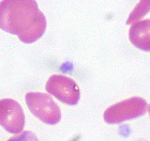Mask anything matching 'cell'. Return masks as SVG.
Instances as JSON below:
<instances>
[{"instance_id": "6da1fadb", "label": "cell", "mask_w": 150, "mask_h": 141, "mask_svg": "<svg viewBox=\"0 0 150 141\" xmlns=\"http://www.w3.org/2000/svg\"><path fill=\"white\" fill-rule=\"evenodd\" d=\"M47 22L34 0L0 2V28L17 35L23 43H33L44 34Z\"/></svg>"}, {"instance_id": "7a4b0ae2", "label": "cell", "mask_w": 150, "mask_h": 141, "mask_svg": "<svg viewBox=\"0 0 150 141\" xmlns=\"http://www.w3.org/2000/svg\"><path fill=\"white\" fill-rule=\"evenodd\" d=\"M25 102L32 114L44 123L54 125L60 121V108L48 94L28 92L25 95Z\"/></svg>"}, {"instance_id": "3957f363", "label": "cell", "mask_w": 150, "mask_h": 141, "mask_svg": "<svg viewBox=\"0 0 150 141\" xmlns=\"http://www.w3.org/2000/svg\"><path fill=\"white\" fill-rule=\"evenodd\" d=\"M148 110L147 103L141 97H131L108 107L104 112L105 122L109 124L121 123L144 115Z\"/></svg>"}, {"instance_id": "277c9868", "label": "cell", "mask_w": 150, "mask_h": 141, "mask_svg": "<svg viewBox=\"0 0 150 141\" xmlns=\"http://www.w3.org/2000/svg\"><path fill=\"white\" fill-rule=\"evenodd\" d=\"M45 88L60 102L69 105H77L80 100V89L73 79L61 74H54L48 79Z\"/></svg>"}, {"instance_id": "5b68a950", "label": "cell", "mask_w": 150, "mask_h": 141, "mask_svg": "<svg viewBox=\"0 0 150 141\" xmlns=\"http://www.w3.org/2000/svg\"><path fill=\"white\" fill-rule=\"evenodd\" d=\"M25 123V113L21 105L13 99L0 100V125L8 133L23 132Z\"/></svg>"}, {"instance_id": "8992f818", "label": "cell", "mask_w": 150, "mask_h": 141, "mask_svg": "<svg viewBox=\"0 0 150 141\" xmlns=\"http://www.w3.org/2000/svg\"><path fill=\"white\" fill-rule=\"evenodd\" d=\"M149 9H150V1H141L138 6L135 8L133 12L129 16L127 24L128 25L132 23L135 24L141 17L144 16L145 13H147Z\"/></svg>"}, {"instance_id": "52a82bcc", "label": "cell", "mask_w": 150, "mask_h": 141, "mask_svg": "<svg viewBox=\"0 0 150 141\" xmlns=\"http://www.w3.org/2000/svg\"><path fill=\"white\" fill-rule=\"evenodd\" d=\"M8 141H39L34 133L30 131H23L18 135L12 136Z\"/></svg>"}, {"instance_id": "ba28073f", "label": "cell", "mask_w": 150, "mask_h": 141, "mask_svg": "<svg viewBox=\"0 0 150 141\" xmlns=\"http://www.w3.org/2000/svg\"><path fill=\"white\" fill-rule=\"evenodd\" d=\"M148 31H149V35H150V19H148Z\"/></svg>"}, {"instance_id": "9c48e42d", "label": "cell", "mask_w": 150, "mask_h": 141, "mask_svg": "<svg viewBox=\"0 0 150 141\" xmlns=\"http://www.w3.org/2000/svg\"><path fill=\"white\" fill-rule=\"evenodd\" d=\"M148 111H149V114H150V105H149V108H148Z\"/></svg>"}]
</instances>
